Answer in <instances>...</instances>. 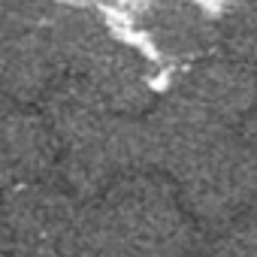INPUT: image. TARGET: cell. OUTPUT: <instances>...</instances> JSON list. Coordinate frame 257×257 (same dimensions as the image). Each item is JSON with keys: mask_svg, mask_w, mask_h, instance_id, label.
Segmentation results:
<instances>
[{"mask_svg": "<svg viewBox=\"0 0 257 257\" xmlns=\"http://www.w3.org/2000/svg\"><path fill=\"white\" fill-rule=\"evenodd\" d=\"M94 257H188L200 239L179 188L158 170L131 173L85 203Z\"/></svg>", "mask_w": 257, "mask_h": 257, "instance_id": "1", "label": "cell"}, {"mask_svg": "<svg viewBox=\"0 0 257 257\" xmlns=\"http://www.w3.org/2000/svg\"><path fill=\"white\" fill-rule=\"evenodd\" d=\"M0 245L10 257H94L85 203L49 179L4 188Z\"/></svg>", "mask_w": 257, "mask_h": 257, "instance_id": "2", "label": "cell"}, {"mask_svg": "<svg viewBox=\"0 0 257 257\" xmlns=\"http://www.w3.org/2000/svg\"><path fill=\"white\" fill-rule=\"evenodd\" d=\"M61 155V146L40 109L16 100L0 88V191L49 179Z\"/></svg>", "mask_w": 257, "mask_h": 257, "instance_id": "3", "label": "cell"}, {"mask_svg": "<svg viewBox=\"0 0 257 257\" xmlns=\"http://www.w3.org/2000/svg\"><path fill=\"white\" fill-rule=\"evenodd\" d=\"M221 124L239 127L257 106V73L236 58H200L179 79L176 91Z\"/></svg>", "mask_w": 257, "mask_h": 257, "instance_id": "4", "label": "cell"}, {"mask_svg": "<svg viewBox=\"0 0 257 257\" xmlns=\"http://www.w3.org/2000/svg\"><path fill=\"white\" fill-rule=\"evenodd\" d=\"M79 76H85L100 100L118 115H140L152 106L155 85L146 55L118 40H112L85 70H79Z\"/></svg>", "mask_w": 257, "mask_h": 257, "instance_id": "5", "label": "cell"}, {"mask_svg": "<svg viewBox=\"0 0 257 257\" xmlns=\"http://www.w3.org/2000/svg\"><path fill=\"white\" fill-rule=\"evenodd\" d=\"M146 31L155 49L185 61L206 58V49L218 40V31H212L209 19L191 0H155Z\"/></svg>", "mask_w": 257, "mask_h": 257, "instance_id": "6", "label": "cell"}, {"mask_svg": "<svg viewBox=\"0 0 257 257\" xmlns=\"http://www.w3.org/2000/svg\"><path fill=\"white\" fill-rule=\"evenodd\" d=\"M52 13V0H0V28H46Z\"/></svg>", "mask_w": 257, "mask_h": 257, "instance_id": "7", "label": "cell"}, {"mask_svg": "<svg viewBox=\"0 0 257 257\" xmlns=\"http://www.w3.org/2000/svg\"><path fill=\"white\" fill-rule=\"evenodd\" d=\"M0 257H10V254H7V248H4V245H0Z\"/></svg>", "mask_w": 257, "mask_h": 257, "instance_id": "8", "label": "cell"}]
</instances>
